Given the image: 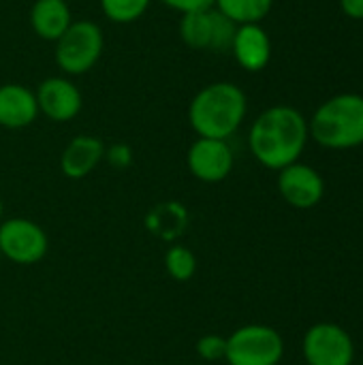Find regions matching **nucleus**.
<instances>
[{
    "mask_svg": "<svg viewBox=\"0 0 363 365\" xmlns=\"http://www.w3.org/2000/svg\"><path fill=\"white\" fill-rule=\"evenodd\" d=\"M306 115L291 105H274L257 115L248 133V148L259 165L280 171L297 163L308 145Z\"/></svg>",
    "mask_w": 363,
    "mask_h": 365,
    "instance_id": "1",
    "label": "nucleus"
},
{
    "mask_svg": "<svg viewBox=\"0 0 363 365\" xmlns=\"http://www.w3.org/2000/svg\"><path fill=\"white\" fill-rule=\"evenodd\" d=\"M248 113L246 92L233 81H214L201 88L188 105V124L197 137H233Z\"/></svg>",
    "mask_w": 363,
    "mask_h": 365,
    "instance_id": "2",
    "label": "nucleus"
},
{
    "mask_svg": "<svg viewBox=\"0 0 363 365\" xmlns=\"http://www.w3.org/2000/svg\"><path fill=\"white\" fill-rule=\"evenodd\" d=\"M310 139L325 150L363 145V96L344 92L327 98L308 120Z\"/></svg>",
    "mask_w": 363,
    "mask_h": 365,
    "instance_id": "3",
    "label": "nucleus"
},
{
    "mask_svg": "<svg viewBox=\"0 0 363 365\" xmlns=\"http://www.w3.org/2000/svg\"><path fill=\"white\" fill-rule=\"evenodd\" d=\"M105 49V34L98 24L90 19L73 21L56 41L53 58L66 77L86 75L96 66Z\"/></svg>",
    "mask_w": 363,
    "mask_h": 365,
    "instance_id": "4",
    "label": "nucleus"
},
{
    "mask_svg": "<svg viewBox=\"0 0 363 365\" xmlns=\"http://www.w3.org/2000/svg\"><path fill=\"white\" fill-rule=\"evenodd\" d=\"M285 357V340L270 325H244L227 338L229 365H278Z\"/></svg>",
    "mask_w": 363,
    "mask_h": 365,
    "instance_id": "5",
    "label": "nucleus"
},
{
    "mask_svg": "<svg viewBox=\"0 0 363 365\" xmlns=\"http://www.w3.org/2000/svg\"><path fill=\"white\" fill-rule=\"evenodd\" d=\"M235 24L229 21L216 6L193 11L180 19V36L186 47L197 51H227L235 34Z\"/></svg>",
    "mask_w": 363,
    "mask_h": 365,
    "instance_id": "6",
    "label": "nucleus"
},
{
    "mask_svg": "<svg viewBox=\"0 0 363 365\" xmlns=\"http://www.w3.org/2000/svg\"><path fill=\"white\" fill-rule=\"evenodd\" d=\"M49 250L47 233L28 218H9L0 222V257L17 265H34Z\"/></svg>",
    "mask_w": 363,
    "mask_h": 365,
    "instance_id": "7",
    "label": "nucleus"
},
{
    "mask_svg": "<svg viewBox=\"0 0 363 365\" xmlns=\"http://www.w3.org/2000/svg\"><path fill=\"white\" fill-rule=\"evenodd\" d=\"M302 353L308 365H353L355 342L344 327L336 323H317L306 331Z\"/></svg>",
    "mask_w": 363,
    "mask_h": 365,
    "instance_id": "8",
    "label": "nucleus"
},
{
    "mask_svg": "<svg viewBox=\"0 0 363 365\" xmlns=\"http://www.w3.org/2000/svg\"><path fill=\"white\" fill-rule=\"evenodd\" d=\"M186 165H188V171L199 182L218 184L231 175L233 165H235V156H233L229 141L197 137L195 143L188 148Z\"/></svg>",
    "mask_w": 363,
    "mask_h": 365,
    "instance_id": "9",
    "label": "nucleus"
},
{
    "mask_svg": "<svg viewBox=\"0 0 363 365\" xmlns=\"http://www.w3.org/2000/svg\"><path fill=\"white\" fill-rule=\"evenodd\" d=\"M34 96L39 105V115H45L47 120L58 124L75 120L83 107V96L79 88L66 75L43 79Z\"/></svg>",
    "mask_w": 363,
    "mask_h": 365,
    "instance_id": "10",
    "label": "nucleus"
},
{
    "mask_svg": "<svg viewBox=\"0 0 363 365\" xmlns=\"http://www.w3.org/2000/svg\"><path fill=\"white\" fill-rule=\"evenodd\" d=\"M278 192L291 207L312 210L325 197V180L315 167L297 160L278 171Z\"/></svg>",
    "mask_w": 363,
    "mask_h": 365,
    "instance_id": "11",
    "label": "nucleus"
},
{
    "mask_svg": "<svg viewBox=\"0 0 363 365\" xmlns=\"http://www.w3.org/2000/svg\"><path fill=\"white\" fill-rule=\"evenodd\" d=\"M229 51L244 71L259 73L272 60V41L261 24H244L235 28Z\"/></svg>",
    "mask_w": 363,
    "mask_h": 365,
    "instance_id": "12",
    "label": "nucleus"
},
{
    "mask_svg": "<svg viewBox=\"0 0 363 365\" xmlns=\"http://www.w3.org/2000/svg\"><path fill=\"white\" fill-rule=\"evenodd\" d=\"M39 118L36 96L30 88L21 83L0 86V126L9 130H19L30 126Z\"/></svg>",
    "mask_w": 363,
    "mask_h": 365,
    "instance_id": "13",
    "label": "nucleus"
},
{
    "mask_svg": "<svg viewBox=\"0 0 363 365\" xmlns=\"http://www.w3.org/2000/svg\"><path fill=\"white\" fill-rule=\"evenodd\" d=\"M105 158V143L94 135L73 137L60 156V169L68 180H83Z\"/></svg>",
    "mask_w": 363,
    "mask_h": 365,
    "instance_id": "14",
    "label": "nucleus"
},
{
    "mask_svg": "<svg viewBox=\"0 0 363 365\" xmlns=\"http://www.w3.org/2000/svg\"><path fill=\"white\" fill-rule=\"evenodd\" d=\"M73 24V13L66 0H34L30 6L32 32L49 43H56Z\"/></svg>",
    "mask_w": 363,
    "mask_h": 365,
    "instance_id": "15",
    "label": "nucleus"
},
{
    "mask_svg": "<svg viewBox=\"0 0 363 365\" xmlns=\"http://www.w3.org/2000/svg\"><path fill=\"white\" fill-rule=\"evenodd\" d=\"M145 227L152 235L171 242L175 237H180L186 227H188V212L182 203L175 201H167L160 203L156 207H152L145 216Z\"/></svg>",
    "mask_w": 363,
    "mask_h": 365,
    "instance_id": "16",
    "label": "nucleus"
},
{
    "mask_svg": "<svg viewBox=\"0 0 363 365\" xmlns=\"http://www.w3.org/2000/svg\"><path fill=\"white\" fill-rule=\"evenodd\" d=\"M214 6L235 26H244L261 24L270 15L274 0H214Z\"/></svg>",
    "mask_w": 363,
    "mask_h": 365,
    "instance_id": "17",
    "label": "nucleus"
},
{
    "mask_svg": "<svg viewBox=\"0 0 363 365\" xmlns=\"http://www.w3.org/2000/svg\"><path fill=\"white\" fill-rule=\"evenodd\" d=\"M152 0H98L103 15L113 24H133L145 15Z\"/></svg>",
    "mask_w": 363,
    "mask_h": 365,
    "instance_id": "18",
    "label": "nucleus"
},
{
    "mask_svg": "<svg viewBox=\"0 0 363 365\" xmlns=\"http://www.w3.org/2000/svg\"><path fill=\"white\" fill-rule=\"evenodd\" d=\"M165 269L178 282H188L197 274V257L186 246H171L165 252Z\"/></svg>",
    "mask_w": 363,
    "mask_h": 365,
    "instance_id": "19",
    "label": "nucleus"
},
{
    "mask_svg": "<svg viewBox=\"0 0 363 365\" xmlns=\"http://www.w3.org/2000/svg\"><path fill=\"white\" fill-rule=\"evenodd\" d=\"M197 355L203 361H223L227 353V338L218 334H208L197 340Z\"/></svg>",
    "mask_w": 363,
    "mask_h": 365,
    "instance_id": "20",
    "label": "nucleus"
},
{
    "mask_svg": "<svg viewBox=\"0 0 363 365\" xmlns=\"http://www.w3.org/2000/svg\"><path fill=\"white\" fill-rule=\"evenodd\" d=\"M103 160H107V165L113 167V169H120V171L128 169L133 165V150L126 143H113V145L105 148V158Z\"/></svg>",
    "mask_w": 363,
    "mask_h": 365,
    "instance_id": "21",
    "label": "nucleus"
},
{
    "mask_svg": "<svg viewBox=\"0 0 363 365\" xmlns=\"http://www.w3.org/2000/svg\"><path fill=\"white\" fill-rule=\"evenodd\" d=\"M165 6H169L171 11H178L180 15L193 13V11H201L208 6H214V0H158Z\"/></svg>",
    "mask_w": 363,
    "mask_h": 365,
    "instance_id": "22",
    "label": "nucleus"
},
{
    "mask_svg": "<svg viewBox=\"0 0 363 365\" xmlns=\"http://www.w3.org/2000/svg\"><path fill=\"white\" fill-rule=\"evenodd\" d=\"M340 9L347 17L363 21V0H340Z\"/></svg>",
    "mask_w": 363,
    "mask_h": 365,
    "instance_id": "23",
    "label": "nucleus"
},
{
    "mask_svg": "<svg viewBox=\"0 0 363 365\" xmlns=\"http://www.w3.org/2000/svg\"><path fill=\"white\" fill-rule=\"evenodd\" d=\"M2 212H4V203H2V197H0V222H2Z\"/></svg>",
    "mask_w": 363,
    "mask_h": 365,
    "instance_id": "24",
    "label": "nucleus"
},
{
    "mask_svg": "<svg viewBox=\"0 0 363 365\" xmlns=\"http://www.w3.org/2000/svg\"><path fill=\"white\" fill-rule=\"evenodd\" d=\"M0 259H2V257H0Z\"/></svg>",
    "mask_w": 363,
    "mask_h": 365,
    "instance_id": "25",
    "label": "nucleus"
}]
</instances>
